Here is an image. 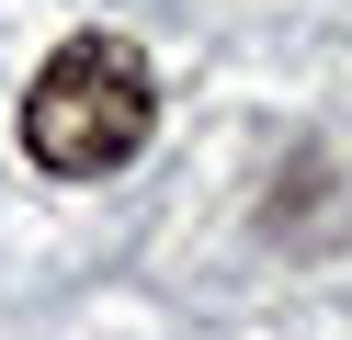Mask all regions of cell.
<instances>
[{
  "mask_svg": "<svg viewBox=\"0 0 352 340\" xmlns=\"http://www.w3.org/2000/svg\"><path fill=\"white\" fill-rule=\"evenodd\" d=\"M148 125H160V80H148V57L125 34H69L34 68V91H23V159L46 181L125 170L148 148Z\"/></svg>",
  "mask_w": 352,
  "mask_h": 340,
  "instance_id": "1",
  "label": "cell"
}]
</instances>
